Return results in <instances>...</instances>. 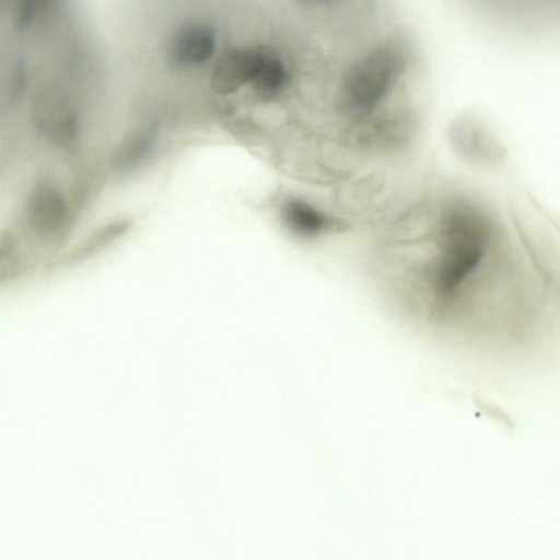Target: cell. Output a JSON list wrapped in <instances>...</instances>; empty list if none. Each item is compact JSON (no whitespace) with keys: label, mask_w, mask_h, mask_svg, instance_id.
<instances>
[{"label":"cell","mask_w":560,"mask_h":560,"mask_svg":"<svg viewBox=\"0 0 560 560\" xmlns=\"http://www.w3.org/2000/svg\"><path fill=\"white\" fill-rule=\"evenodd\" d=\"M441 255L434 271V290L450 296L479 266L488 232L481 217L470 208L452 210L442 223Z\"/></svg>","instance_id":"6da1fadb"},{"label":"cell","mask_w":560,"mask_h":560,"mask_svg":"<svg viewBox=\"0 0 560 560\" xmlns=\"http://www.w3.org/2000/svg\"><path fill=\"white\" fill-rule=\"evenodd\" d=\"M406 52L401 43L388 40L352 61L342 82L345 106L354 113L374 109L406 69Z\"/></svg>","instance_id":"7a4b0ae2"},{"label":"cell","mask_w":560,"mask_h":560,"mask_svg":"<svg viewBox=\"0 0 560 560\" xmlns=\"http://www.w3.org/2000/svg\"><path fill=\"white\" fill-rule=\"evenodd\" d=\"M265 50L258 47H236L225 51L212 68V88L219 93L226 94L252 83L257 75Z\"/></svg>","instance_id":"3957f363"},{"label":"cell","mask_w":560,"mask_h":560,"mask_svg":"<svg viewBox=\"0 0 560 560\" xmlns=\"http://www.w3.org/2000/svg\"><path fill=\"white\" fill-rule=\"evenodd\" d=\"M215 49V35L206 24L182 27L171 44V59L180 68H194L208 61Z\"/></svg>","instance_id":"277c9868"},{"label":"cell","mask_w":560,"mask_h":560,"mask_svg":"<svg viewBox=\"0 0 560 560\" xmlns=\"http://www.w3.org/2000/svg\"><path fill=\"white\" fill-rule=\"evenodd\" d=\"M287 223L296 232L305 235L318 234L330 226L329 219L312 206L291 200L283 208Z\"/></svg>","instance_id":"5b68a950"},{"label":"cell","mask_w":560,"mask_h":560,"mask_svg":"<svg viewBox=\"0 0 560 560\" xmlns=\"http://www.w3.org/2000/svg\"><path fill=\"white\" fill-rule=\"evenodd\" d=\"M288 81L289 73L283 61L276 54L265 50L252 84L261 93L273 94L284 88Z\"/></svg>","instance_id":"8992f818"},{"label":"cell","mask_w":560,"mask_h":560,"mask_svg":"<svg viewBox=\"0 0 560 560\" xmlns=\"http://www.w3.org/2000/svg\"><path fill=\"white\" fill-rule=\"evenodd\" d=\"M303 2H306V3H328V2H331V1H335V0H302Z\"/></svg>","instance_id":"52a82bcc"}]
</instances>
